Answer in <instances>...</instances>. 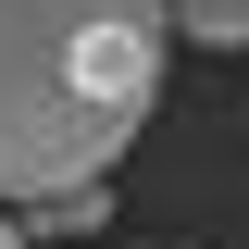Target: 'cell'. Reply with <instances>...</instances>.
<instances>
[{
  "instance_id": "cell-3",
  "label": "cell",
  "mask_w": 249,
  "mask_h": 249,
  "mask_svg": "<svg viewBox=\"0 0 249 249\" xmlns=\"http://www.w3.org/2000/svg\"><path fill=\"white\" fill-rule=\"evenodd\" d=\"M25 237H88L100 224V187H62V199H37V212H13Z\"/></svg>"
},
{
  "instance_id": "cell-1",
  "label": "cell",
  "mask_w": 249,
  "mask_h": 249,
  "mask_svg": "<svg viewBox=\"0 0 249 249\" xmlns=\"http://www.w3.org/2000/svg\"><path fill=\"white\" fill-rule=\"evenodd\" d=\"M162 0H0V212L100 187L162 100Z\"/></svg>"
},
{
  "instance_id": "cell-2",
  "label": "cell",
  "mask_w": 249,
  "mask_h": 249,
  "mask_svg": "<svg viewBox=\"0 0 249 249\" xmlns=\"http://www.w3.org/2000/svg\"><path fill=\"white\" fill-rule=\"evenodd\" d=\"M162 13H175L199 50H249V0H162Z\"/></svg>"
},
{
  "instance_id": "cell-4",
  "label": "cell",
  "mask_w": 249,
  "mask_h": 249,
  "mask_svg": "<svg viewBox=\"0 0 249 249\" xmlns=\"http://www.w3.org/2000/svg\"><path fill=\"white\" fill-rule=\"evenodd\" d=\"M0 249H25V224H13V212H0Z\"/></svg>"
}]
</instances>
